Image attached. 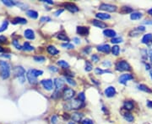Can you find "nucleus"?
Returning <instances> with one entry per match:
<instances>
[{"mask_svg": "<svg viewBox=\"0 0 152 124\" xmlns=\"http://www.w3.org/2000/svg\"><path fill=\"white\" fill-rule=\"evenodd\" d=\"M22 49H24V50H27V51H32V50H34V47L30 45L28 42H26L22 46Z\"/></svg>", "mask_w": 152, "mask_h": 124, "instance_id": "nucleus-29", "label": "nucleus"}, {"mask_svg": "<svg viewBox=\"0 0 152 124\" xmlns=\"http://www.w3.org/2000/svg\"><path fill=\"white\" fill-rule=\"evenodd\" d=\"M42 23H44V22H49V21H51V18L49 17H42L41 19H40Z\"/></svg>", "mask_w": 152, "mask_h": 124, "instance_id": "nucleus-45", "label": "nucleus"}, {"mask_svg": "<svg viewBox=\"0 0 152 124\" xmlns=\"http://www.w3.org/2000/svg\"><path fill=\"white\" fill-rule=\"evenodd\" d=\"M57 122H58V117H57V116H52L51 117V122L52 124H56V123H57Z\"/></svg>", "mask_w": 152, "mask_h": 124, "instance_id": "nucleus-47", "label": "nucleus"}, {"mask_svg": "<svg viewBox=\"0 0 152 124\" xmlns=\"http://www.w3.org/2000/svg\"><path fill=\"white\" fill-rule=\"evenodd\" d=\"M78 98H79V100H80L81 101H85V93L84 92H80L79 93V95H78Z\"/></svg>", "mask_w": 152, "mask_h": 124, "instance_id": "nucleus-42", "label": "nucleus"}, {"mask_svg": "<svg viewBox=\"0 0 152 124\" xmlns=\"http://www.w3.org/2000/svg\"><path fill=\"white\" fill-rule=\"evenodd\" d=\"M150 77H151V79H152V70H150Z\"/></svg>", "mask_w": 152, "mask_h": 124, "instance_id": "nucleus-62", "label": "nucleus"}, {"mask_svg": "<svg viewBox=\"0 0 152 124\" xmlns=\"http://www.w3.org/2000/svg\"><path fill=\"white\" fill-rule=\"evenodd\" d=\"M148 14H150V15H152V8L150 9H149L148 10Z\"/></svg>", "mask_w": 152, "mask_h": 124, "instance_id": "nucleus-60", "label": "nucleus"}, {"mask_svg": "<svg viewBox=\"0 0 152 124\" xmlns=\"http://www.w3.org/2000/svg\"><path fill=\"white\" fill-rule=\"evenodd\" d=\"M62 47L65 49H74V45L69 43H65V44H62Z\"/></svg>", "mask_w": 152, "mask_h": 124, "instance_id": "nucleus-43", "label": "nucleus"}, {"mask_svg": "<svg viewBox=\"0 0 152 124\" xmlns=\"http://www.w3.org/2000/svg\"><path fill=\"white\" fill-rule=\"evenodd\" d=\"M42 2L46 3V4H53V2L51 1V0H42Z\"/></svg>", "mask_w": 152, "mask_h": 124, "instance_id": "nucleus-56", "label": "nucleus"}, {"mask_svg": "<svg viewBox=\"0 0 152 124\" xmlns=\"http://www.w3.org/2000/svg\"><path fill=\"white\" fill-rule=\"evenodd\" d=\"M103 34L105 36L107 37H110V38H115L116 36V32L113 29H105L103 31Z\"/></svg>", "mask_w": 152, "mask_h": 124, "instance_id": "nucleus-19", "label": "nucleus"}, {"mask_svg": "<svg viewBox=\"0 0 152 124\" xmlns=\"http://www.w3.org/2000/svg\"><path fill=\"white\" fill-rule=\"evenodd\" d=\"M0 76L4 80L8 79L10 76V67L8 62L6 61H0Z\"/></svg>", "mask_w": 152, "mask_h": 124, "instance_id": "nucleus-1", "label": "nucleus"}, {"mask_svg": "<svg viewBox=\"0 0 152 124\" xmlns=\"http://www.w3.org/2000/svg\"><path fill=\"white\" fill-rule=\"evenodd\" d=\"M151 40H152V35L151 34H146V35H145L143 36L141 42L143 43V44H149Z\"/></svg>", "mask_w": 152, "mask_h": 124, "instance_id": "nucleus-21", "label": "nucleus"}, {"mask_svg": "<svg viewBox=\"0 0 152 124\" xmlns=\"http://www.w3.org/2000/svg\"><path fill=\"white\" fill-rule=\"evenodd\" d=\"M14 76L17 77L20 83H24L26 81V70L22 66H16L14 69Z\"/></svg>", "mask_w": 152, "mask_h": 124, "instance_id": "nucleus-2", "label": "nucleus"}, {"mask_svg": "<svg viewBox=\"0 0 152 124\" xmlns=\"http://www.w3.org/2000/svg\"><path fill=\"white\" fill-rule=\"evenodd\" d=\"M144 24H152V20H150V21H145V22H144Z\"/></svg>", "mask_w": 152, "mask_h": 124, "instance_id": "nucleus-58", "label": "nucleus"}, {"mask_svg": "<svg viewBox=\"0 0 152 124\" xmlns=\"http://www.w3.org/2000/svg\"><path fill=\"white\" fill-rule=\"evenodd\" d=\"M74 94H75V92L73 89L71 88H66L63 91V100H70V99H72L74 97Z\"/></svg>", "mask_w": 152, "mask_h": 124, "instance_id": "nucleus-6", "label": "nucleus"}, {"mask_svg": "<svg viewBox=\"0 0 152 124\" xmlns=\"http://www.w3.org/2000/svg\"><path fill=\"white\" fill-rule=\"evenodd\" d=\"M92 24L95 27L100 28V29H104V28H107V24L103 23L102 21H100L98 19H94L92 21Z\"/></svg>", "mask_w": 152, "mask_h": 124, "instance_id": "nucleus-17", "label": "nucleus"}, {"mask_svg": "<svg viewBox=\"0 0 152 124\" xmlns=\"http://www.w3.org/2000/svg\"><path fill=\"white\" fill-rule=\"evenodd\" d=\"M57 38L58 39L63 40V41H65V42H67V43H69V39L68 38V36L65 35V34H63V33L58 34V35H57Z\"/></svg>", "mask_w": 152, "mask_h": 124, "instance_id": "nucleus-27", "label": "nucleus"}, {"mask_svg": "<svg viewBox=\"0 0 152 124\" xmlns=\"http://www.w3.org/2000/svg\"><path fill=\"white\" fill-rule=\"evenodd\" d=\"M8 25H9V22L7 20H4V22H3V24H1V26H0V33L3 32V31H4L6 29H7Z\"/></svg>", "mask_w": 152, "mask_h": 124, "instance_id": "nucleus-32", "label": "nucleus"}, {"mask_svg": "<svg viewBox=\"0 0 152 124\" xmlns=\"http://www.w3.org/2000/svg\"><path fill=\"white\" fill-rule=\"evenodd\" d=\"M111 53H113V55H118L119 53H120V48L118 45H114L113 48H111Z\"/></svg>", "mask_w": 152, "mask_h": 124, "instance_id": "nucleus-30", "label": "nucleus"}, {"mask_svg": "<svg viewBox=\"0 0 152 124\" xmlns=\"http://www.w3.org/2000/svg\"><path fill=\"white\" fill-rule=\"evenodd\" d=\"M105 95L107 97H113L116 94V89L114 86H108V87L105 90Z\"/></svg>", "mask_w": 152, "mask_h": 124, "instance_id": "nucleus-9", "label": "nucleus"}, {"mask_svg": "<svg viewBox=\"0 0 152 124\" xmlns=\"http://www.w3.org/2000/svg\"><path fill=\"white\" fill-rule=\"evenodd\" d=\"M111 42L113 43V44H118V43H122L123 42V38L122 37H115V38L111 39Z\"/></svg>", "mask_w": 152, "mask_h": 124, "instance_id": "nucleus-34", "label": "nucleus"}, {"mask_svg": "<svg viewBox=\"0 0 152 124\" xmlns=\"http://www.w3.org/2000/svg\"><path fill=\"white\" fill-rule=\"evenodd\" d=\"M89 31H90V29H89L88 27H84V26H78L77 27V33L80 35H83V36L88 35Z\"/></svg>", "mask_w": 152, "mask_h": 124, "instance_id": "nucleus-10", "label": "nucleus"}, {"mask_svg": "<svg viewBox=\"0 0 152 124\" xmlns=\"http://www.w3.org/2000/svg\"><path fill=\"white\" fill-rule=\"evenodd\" d=\"M123 117H124V119L129 122H134V116L129 112H125L124 114H123Z\"/></svg>", "mask_w": 152, "mask_h": 124, "instance_id": "nucleus-25", "label": "nucleus"}, {"mask_svg": "<svg viewBox=\"0 0 152 124\" xmlns=\"http://www.w3.org/2000/svg\"><path fill=\"white\" fill-rule=\"evenodd\" d=\"M58 65L60 67L63 68V69H67V68L69 67V65L68 62H66L65 60H58Z\"/></svg>", "mask_w": 152, "mask_h": 124, "instance_id": "nucleus-31", "label": "nucleus"}, {"mask_svg": "<svg viewBox=\"0 0 152 124\" xmlns=\"http://www.w3.org/2000/svg\"><path fill=\"white\" fill-rule=\"evenodd\" d=\"M136 29H137L139 31V32H143V31L145 30V28L144 26H139V27L136 28Z\"/></svg>", "mask_w": 152, "mask_h": 124, "instance_id": "nucleus-52", "label": "nucleus"}, {"mask_svg": "<svg viewBox=\"0 0 152 124\" xmlns=\"http://www.w3.org/2000/svg\"><path fill=\"white\" fill-rule=\"evenodd\" d=\"M47 52L51 55H56L59 53V50H58L57 49H56L55 46L53 45H49L47 47Z\"/></svg>", "mask_w": 152, "mask_h": 124, "instance_id": "nucleus-20", "label": "nucleus"}, {"mask_svg": "<svg viewBox=\"0 0 152 124\" xmlns=\"http://www.w3.org/2000/svg\"><path fill=\"white\" fill-rule=\"evenodd\" d=\"M151 64H152V61H151Z\"/></svg>", "mask_w": 152, "mask_h": 124, "instance_id": "nucleus-63", "label": "nucleus"}, {"mask_svg": "<svg viewBox=\"0 0 152 124\" xmlns=\"http://www.w3.org/2000/svg\"><path fill=\"white\" fill-rule=\"evenodd\" d=\"M134 79V76L131 74H123L120 77H119V83L120 84H123V85H125L127 84V82L129 81L130 80H133Z\"/></svg>", "mask_w": 152, "mask_h": 124, "instance_id": "nucleus-8", "label": "nucleus"}, {"mask_svg": "<svg viewBox=\"0 0 152 124\" xmlns=\"http://www.w3.org/2000/svg\"><path fill=\"white\" fill-rule=\"evenodd\" d=\"M92 68H93L92 65L90 63V62L86 61V63H85V70L86 71H91V70H92Z\"/></svg>", "mask_w": 152, "mask_h": 124, "instance_id": "nucleus-41", "label": "nucleus"}, {"mask_svg": "<svg viewBox=\"0 0 152 124\" xmlns=\"http://www.w3.org/2000/svg\"><path fill=\"white\" fill-rule=\"evenodd\" d=\"M30 71L32 72V74L34 76H35L36 77H38L39 76H42V74H43V71L42 70H35V69H33V70H30Z\"/></svg>", "mask_w": 152, "mask_h": 124, "instance_id": "nucleus-35", "label": "nucleus"}, {"mask_svg": "<svg viewBox=\"0 0 152 124\" xmlns=\"http://www.w3.org/2000/svg\"><path fill=\"white\" fill-rule=\"evenodd\" d=\"M54 85L58 90H61L64 87V81L61 78H56L54 80Z\"/></svg>", "mask_w": 152, "mask_h": 124, "instance_id": "nucleus-14", "label": "nucleus"}, {"mask_svg": "<svg viewBox=\"0 0 152 124\" xmlns=\"http://www.w3.org/2000/svg\"><path fill=\"white\" fill-rule=\"evenodd\" d=\"M91 60L94 61V62H98L99 60H100V58L97 55H91Z\"/></svg>", "mask_w": 152, "mask_h": 124, "instance_id": "nucleus-46", "label": "nucleus"}, {"mask_svg": "<svg viewBox=\"0 0 152 124\" xmlns=\"http://www.w3.org/2000/svg\"><path fill=\"white\" fill-rule=\"evenodd\" d=\"M26 14L29 16L30 18H38V13H37L36 11H35V10H28L27 12H26Z\"/></svg>", "mask_w": 152, "mask_h": 124, "instance_id": "nucleus-26", "label": "nucleus"}, {"mask_svg": "<svg viewBox=\"0 0 152 124\" xmlns=\"http://www.w3.org/2000/svg\"><path fill=\"white\" fill-rule=\"evenodd\" d=\"M24 35L28 39H35V33L31 29H26L24 32Z\"/></svg>", "mask_w": 152, "mask_h": 124, "instance_id": "nucleus-16", "label": "nucleus"}, {"mask_svg": "<svg viewBox=\"0 0 152 124\" xmlns=\"http://www.w3.org/2000/svg\"><path fill=\"white\" fill-rule=\"evenodd\" d=\"M13 45L16 49H22V46H20V45L19 44V41H18V40H16V39H14L13 40Z\"/></svg>", "mask_w": 152, "mask_h": 124, "instance_id": "nucleus-40", "label": "nucleus"}, {"mask_svg": "<svg viewBox=\"0 0 152 124\" xmlns=\"http://www.w3.org/2000/svg\"><path fill=\"white\" fill-rule=\"evenodd\" d=\"M116 70L118 71H129L131 70V66L125 60L118 61L116 65Z\"/></svg>", "mask_w": 152, "mask_h": 124, "instance_id": "nucleus-4", "label": "nucleus"}, {"mask_svg": "<svg viewBox=\"0 0 152 124\" xmlns=\"http://www.w3.org/2000/svg\"><path fill=\"white\" fill-rule=\"evenodd\" d=\"M95 17L99 19H109V18H111L110 15L106 13H97L95 14Z\"/></svg>", "mask_w": 152, "mask_h": 124, "instance_id": "nucleus-23", "label": "nucleus"}, {"mask_svg": "<svg viewBox=\"0 0 152 124\" xmlns=\"http://www.w3.org/2000/svg\"><path fill=\"white\" fill-rule=\"evenodd\" d=\"M82 117H83V114L79 112H74L71 116V118L75 122H79L82 120Z\"/></svg>", "mask_w": 152, "mask_h": 124, "instance_id": "nucleus-15", "label": "nucleus"}, {"mask_svg": "<svg viewBox=\"0 0 152 124\" xmlns=\"http://www.w3.org/2000/svg\"><path fill=\"white\" fill-rule=\"evenodd\" d=\"M64 6L68 10L71 12V13H76V12L79 11V8L77 7L75 4H71V3H67V4H64Z\"/></svg>", "mask_w": 152, "mask_h": 124, "instance_id": "nucleus-11", "label": "nucleus"}, {"mask_svg": "<svg viewBox=\"0 0 152 124\" xmlns=\"http://www.w3.org/2000/svg\"><path fill=\"white\" fill-rule=\"evenodd\" d=\"M95 73L97 74V75H102L103 73H106V72H108V73H110L111 71L110 70H101V69H100V68H97L95 69Z\"/></svg>", "mask_w": 152, "mask_h": 124, "instance_id": "nucleus-37", "label": "nucleus"}, {"mask_svg": "<svg viewBox=\"0 0 152 124\" xmlns=\"http://www.w3.org/2000/svg\"><path fill=\"white\" fill-rule=\"evenodd\" d=\"M3 4H5L7 7H12L15 4V3L14 1H11V0H3Z\"/></svg>", "mask_w": 152, "mask_h": 124, "instance_id": "nucleus-33", "label": "nucleus"}, {"mask_svg": "<svg viewBox=\"0 0 152 124\" xmlns=\"http://www.w3.org/2000/svg\"><path fill=\"white\" fill-rule=\"evenodd\" d=\"M138 89L142 91H145V92H147V93H152V90L149 87V86L143 85V84H140L138 86Z\"/></svg>", "mask_w": 152, "mask_h": 124, "instance_id": "nucleus-24", "label": "nucleus"}, {"mask_svg": "<svg viewBox=\"0 0 152 124\" xmlns=\"http://www.w3.org/2000/svg\"><path fill=\"white\" fill-rule=\"evenodd\" d=\"M111 48L108 45H101L97 46V50L103 52V53L108 54L111 51Z\"/></svg>", "mask_w": 152, "mask_h": 124, "instance_id": "nucleus-13", "label": "nucleus"}, {"mask_svg": "<svg viewBox=\"0 0 152 124\" xmlns=\"http://www.w3.org/2000/svg\"><path fill=\"white\" fill-rule=\"evenodd\" d=\"M66 81L69 83V85H71V86H76V82L74 81V80L72 78H70V77H66Z\"/></svg>", "mask_w": 152, "mask_h": 124, "instance_id": "nucleus-39", "label": "nucleus"}, {"mask_svg": "<svg viewBox=\"0 0 152 124\" xmlns=\"http://www.w3.org/2000/svg\"><path fill=\"white\" fill-rule=\"evenodd\" d=\"M133 11V9L129 7H123L122 8V12L123 14H129V13H131Z\"/></svg>", "mask_w": 152, "mask_h": 124, "instance_id": "nucleus-38", "label": "nucleus"}, {"mask_svg": "<svg viewBox=\"0 0 152 124\" xmlns=\"http://www.w3.org/2000/svg\"><path fill=\"white\" fill-rule=\"evenodd\" d=\"M146 105H147V107L149 108H151V109H152V101H147Z\"/></svg>", "mask_w": 152, "mask_h": 124, "instance_id": "nucleus-55", "label": "nucleus"}, {"mask_svg": "<svg viewBox=\"0 0 152 124\" xmlns=\"http://www.w3.org/2000/svg\"><path fill=\"white\" fill-rule=\"evenodd\" d=\"M142 14L139 13V12H134V13H132L131 15H130V18H131L132 20H138V19H140L142 18Z\"/></svg>", "mask_w": 152, "mask_h": 124, "instance_id": "nucleus-22", "label": "nucleus"}, {"mask_svg": "<svg viewBox=\"0 0 152 124\" xmlns=\"http://www.w3.org/2000/svg\"><path fill=\"white\" fill-rule=\"evenodd\" d=\"M3 51H4V49H3V48L0 46V52H3Z\"/></svg>", "mask_w": 152, "mask_h": 124, "instance_id": "nucleus-61", "label": "nucleus"}, {"mask_svg": "<svg viewBox=\"0 0 152 124\" xmlns=\"http://www.w3.org/2000/svg\"><path fill=\"white\" fill-rule=\"evenodd\" d=\"M84 107V102L81 101L79 99H74L73 101H71L69 104H67L65 107H67L68 110H78V109H81Z\"/></svg>", "mask_w": 152, "mask_h": 124, "instance_id": "nucleus-3", "label": "nucleus"}, {"mask_svg": "<svg viewBox=\"0 0 152 124\" xmlns=\"http://www.w3.org/2000/svg\"><path fill=\"white\" fill-rule=\"evenodd\" d=\"M6 40H7V38L4 35H0V43H4Z\"/></svg>", "mask_w": 152, "mask_h": 124, "instance_id": "nucleus-49", "label": "nucleus"}, {"mask_svg": "<svg viewBox=\"0 0 152 124\" xmlns=\"http://www.w3.org/2000/svg\"><path fill=\"white\" fill-rule=\"evenodd\" d=\"M33 59L36 62H44L46 60V58L44 56H34Z\"/></svg>", "mask_w": 152, "mask_h": 124, "instance_id": "nucleus-36", "label": "nucleus"}, {"mask_svg": "<svg viewBox=\"0 0 152 124\" xmlns=\"http://www.w3.org/2000/svg\"><path fill=\"white\" fill-rule=\"evenodd\" d=\"M73 40L74 41V43H75V44H77V45H79V43H80V39L79 38H77V37H74V38L73 39Z\"/></svg>", "mask_w": 152, "mask_h": 124, "instance_id": "nucleus-53", "label": "nucleus"}, {"mask_svg": "<svg viewBox=\"0 0 152 124\" xmlns=\"http://www.w3.org/2000/svg\"><path fill=\"white\" fill-rule=\"evenodd\" d=\"M27 23V20L26 18H15L13 20V24H25Z\"/></svg>", "mask_w": 152, "mask_h": 124, "instance_id": "nucleus-28", "label": "nucleus"}, {"mask_svg": "<svg viewBox=\"0 0 152 124\" xmlns=\"http://www.w3.org/2000/svg\"><path fill=\"white\" fill-rule=\"evenodd\" d=\"M42 85L46 90L47 91H52L54 87V81H52L50 79H46V80H42Z\"/></svg>", "mask_w": 152, "mask_h": 124, "instance_id": "nucleus-5", "label": "nucleus"}, {"mask_svg": "<svg viewBox=\"0 0 152 124\" xmlns=\"http://www.w3.org/2000/svg\"><path fill=\"white\" fill-rule=\"evenodd\" d=\"M134 102L132 101H126L124 102V104H123V108L127 111H131L134 109Z\"/></svg>", "mask_w": 152, "mask_h": 124, "instance_id": "nucleus-18", "label": "nucleus"}, {"mask_svg": "<svg viewBox=\"0 0 152 124\" xmlns=\"http://www.w3.org/2000/svg\"><path fill=\"white\" fill-rule=\"evenodd\" d=\"M145 67H146V68H145V69H146V70H150V65H149V64H146V65H145Z\"/></svg>", "mask_w": 152, "mask_h": 124, "instance_id": "nucleus-57", "label": "nucleus"}, {"mask_svg": "<svg viewBox=\"0 0 152 124\" xmlns=\"http://www.w3.org/2000/svg\"><path fill=\"white\" fill-rule=\"evenodd\" d=\"M63 12V9H59V10L56 11L54 14H55V16H58V15H60V14H62Z\"/></svg>", "mask_w": 152, "mask_h": 124, "instance_id": "nucleus-50", "label": "nucleus"}, {"mask_svg": "<svg viewBox=\"0 0 152 124\" xmlns=\"http://www.w3.org/2000/svg\"><path fill=\"white\" fill-rule=\"evenodd\" d=\"M26 77H27V79L30 81V84H36L37 83V77H36L35 76L33 75L32 72L30 71V70L26 73Z\"/></svg>", "mask_w": 152, "mask_h": 124, "instance_id": "nucleus-12", "label": "nucleus"}, {"mask_svg": "<svg viewBox=\"0 0 152 124\" xmlns=\"http://www.w3.org/2000/svg\"><path fill=\"white\" fill-rule=\"evenodd\" d=\"M91 47H85V49H84V52L86 53V54H88V53H90V51H91Z\"/></svg>", "mask_w": 152, "mask_h": 124, "instance_id": "nucleus-54", "label": "nucleus"}, {"mask_svg": "<svg viewBox=\"0 0 152 124\" xmlns=\"http://www.w3.org/2000/svg\"><path fill=\"white\" fill-rule=\"evenodd\" d=\"M99 8L101 10H104L107 12H115L117 10V7L115 5H111V4H101L100 5Z\"/></svg>", "mask_w": 152, "mask_h": 124, "instance_id": "nucleus-7", "label": "nucleus"}, {"mask_svg": "<svg viewBox=\"0 0 152 124\" xmlns=\"http://www.w3.org/2000/svg\"><path fill=\"white\" fill-rule=\"evenodd\" d=\"M103 65V66H106V67H110L111 66V62H109L108 60H105V62L102 63Z\"/></svg>", "mask_w": 152, "mask_h": 124, "instance_id": "nucleus-48", "label": "nucleus"}, {"mask_svg": "<svg viewBox=\"0 0 152 124\" xmlns=\"http://www.w3.org/2000/svg\"><path fill=\"white\" fill-rule=\"evenodd\" d=\"M82 124H94V122H93V121L91 120V119H88V118H86L85 120H83L82 122H81Z\"/></svg>", "mask_w": 152, "mask_h": 124, "instance_id": "nucleus-44", "label": "nucleus"}, {"mask_svg": "<svg viewBox=\"0 0 152 124\" xmlns=\"http://www.w3.org/2000/svg\"><path fill=\"white\" fill-rule=\"evenodd\" d=\"M150 61H152V49L150 50Z\"/></svg>", "mask_w": 152, "mask_h": 124, "instance_id": "nucleus-59", "label": "nucleus"}, {"mask_svg": "<svg viewBox=\"0 0 152 124\" xmlns=\"http://www.w3.org/2000/svg\"><path fill=\"white\" fill-rule=\"evenodd\" d=\"M49 70H50L51 71H53V72H57V71H58V68H56L55 66H50L49 67Z\"/></svg>", "mask_w": 152, "mask_h": 124, "instance_id": "nucleus-51", "label": "nucleus"}]
</instances>
